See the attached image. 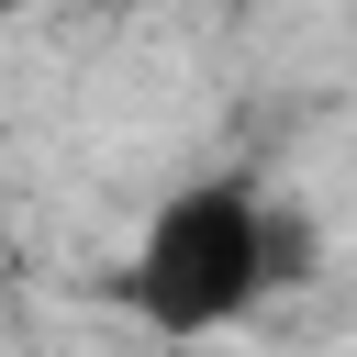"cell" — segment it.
<instances>
[{
    "label": "cell",
    "instance_id": "obj_2",
    "mask_svg": "<svg viewBox=\"0 0 357 357\" xmlns=\"http://www.w3.org/2000/svg\"><path fill=\"white\" fill-rule=\"evenodd\" d=\"M11 11H33V0H0V22H11Z\"/></svg>",
    "mask_w": 357,
    "mask_h": 357
},
{
    "label": "cell",
    "instance_id": "obj_1",
    "mask_svg": "<svg viewBox=\"0 0 357 357\" xmlns=\"http://www.w3.org/2000/svg\"><path fill=\"white\" fill-rule=\"evenodd\" d=\"M268 234H279V190H257V178H190V190H167L145 212L134 257H123V312L156 346L234 335L257 301H279Z\"/></svg>",
    "mask_w": 357,
    "mask_h": 357
}]
</instances>
